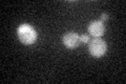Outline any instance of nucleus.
Returning <instances> with one entry per match:
<instances>
[{
    "label": "nucleus",
    "mask_w": 126,
    "mask_h": 84,
    "mask_svg": "<svg viewBox=\"0 0 126 84\" xmlns=\"http://www.w3.org/2000/svg\"><path fill=\"white\" fill-rule=\"evenodd\" d=\"M17 33L19 40L25 45L33 44L37 39V32L30 24H21L18 27Z\"/></svg>",
    "instance_id": "nucleus-1"
},
{
    "label": "nucleus",
    "mask_w": 126,
    "mask_h": 84,
    "mask_svg": "<svg viewBox=\"0 0 126 84\" xmlns=\"http://www.w3.org/2000/svg\"><path fill=\"white\" fill-rule=\"evenodd\" d=\"M89 53L92 56L96 58L102 57L107 50V45L104 40L100 38H94L92 41H89Z\"/></svg>",
    "instance_id": "nucleus-2"
},
{
    "label": "nucleus",
    "mask_w": 126,
    "mask_h": 84,
    "mask_svg": "<svg viewBox=\"0 0 126 84\" xmlns=\"http://www.w3.org/2000/svg\"><path fill=\"white\" fill-rule=\"evenodd\" d=\"M62 42L67 49H76L80 43V37L75 32H67L63 36Z\"/></svg>",
    "instance_id": "nucleus-3"
},
{
    "label": "nucleus",
    "mask_w": 126,
    "mask_h": 84,
    "mask_svg": "<svg viewBox=\"0 0 126 84\" xmlns=\"http://www.w3.org/2000/svg\"><path fill=\"white\" fill-rule=\"evenodd\" d=\"M88 33L94 38H100L102 35L104 34L105 32V26L103 24L102 21H98V20H94V21H92L88 24Z\"/></svg>",
    "instance_id": "nucleus-4"
},
{
    "label": "nucleus",
    "mask_w": 126,
    "mask_h": 84,
    "mask_svg": "<svg viewBox=\"0 0 126 84\" xmlns=\"http://www.w3.org/2000/svg\"><path fill=\"white\" fill-rule=\"evenodd\" d=\"M80 40H81V42H83V43H89V41H90V39L87 35H82L80 37Z\"/></svg>",
    "instance_id": "nucleus-5"
},
{
    "label": "nucleus",
    "mask_w": 126,
    "mask_h": 84,
    "mask_svg": "<svg viewBox=\"0 0 126 84\" xmlns=\"http://www.w3.org/2000/svg\"><path fill=\"white\" fill-rule=\"evenodd\" d=\"M101 19L103 20V21H104V20L106 21V20L108 19V14H107V13H103V14H101Z\"/></svg>",
    "instance_id": "nucleus-6"
}]
</instances>
